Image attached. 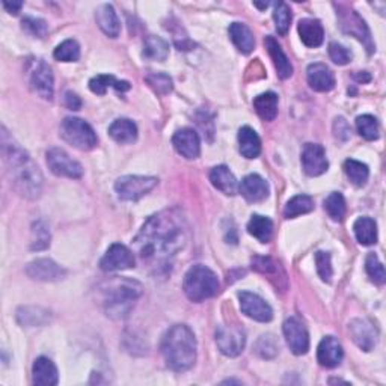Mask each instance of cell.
Returning <instances> with one entry per match:
<instances>
[{
  "instance_id": "d6986e66",
  "label": "cell",
  "mask_w": 386,
  "mask_h": 386,
  "mask_svg": "<svg viewBox=\"0 0 386 386\" xmlns=\"http://www.w3.org/2000/svg\"><path fill=\"white\" fill-rule=\"evenodd\" d=\"M343 356H344L343 347L338 343V339L335 337H324L321 339L317 350V359L321 367L335 368L341 364Z\"/></svg>"
},
{
  "instance_id": "f907efd6",
  "label": "cell",
  "mask_w": 386,
  "mask_h": 386,
  "mask_svg": "<svg viewBox=\"0 0 386 386\" xmlns=\"http://www.w3.org/2000/svg\"><path fill=\"white\" fill-rule=\"evenodd\" d=\"M334 135L337 139H339V141H349L350 139V135H352V128L349 126V122H347L344 118H337L335 122H334Z\"/></svg>"
},
{
  "instance_id": "d6a6232c",
  "label": "cell",
  "mask_w": 386,
  "mask_h": 386,
  "mask_svg": "<svg viewBox=\"0 0 386 386\" xmlns=\"http://www.w3.org/2000/svg\"><path fill=\"white\" fill-rule=\"evenodd\" d=\"M356 240L364 246L377 243V223L372 218H359L353 225Z\"/></svg>"
},
{
  "instance_id": "277c9868",
  "label": "cell",
  "mask_w": 386,
  "mask_h": 386,
  "mask_svg": "<svg viewBox=\"0 0 386 386\" xmlns=\"http://www.w3.org/2000/svg\"><path fill=\"white\" fill-rule=\"evenodd\" d=\"M142 285L127 277H113L100 287L106 314L115 320L126 319L136 300L142 296Z\"/></svg>"
},
{
  "instance_id": "7402d4cb",
  "label": "cell",
  "mask_w": 386,
  "mask_h": 386,
  "mask_svg": "<svg viewBox=\"0 0 386 386\" xmlns=\"http://www.w3.org/2000/svg\"><path fill=\"white\" fill-rule=\"evenodd\" d=\"M264 45H266V49L269 52L270 58L273 59V64H275V68H276V71H277V76H280L282 80L291 77V74H293V65H291L290 59L282 52L281 45L277 44V41L275 40V38L273 36H266L264 38Z\"/></svg>"
},
{
  "instance_id": "83f0119b",
  "label": "cell",
  "mask_w": 386,
  "mask_h": 386,
  "mask_svg": "<svg viewBox=\"0 0 386 386\" xmlns=\"http://www.w3.org/2000/svg\"><path fill=\"white\" fill-rule=\"evenodd\" d=\"M229 36L236 47L245 53V55H249L253 47H256V38H253L251 29L243 25V23H233L229 26Z\"/></svg>"
},
{
  "instance_id": "8fae6325",
  "label": "cell",
  "mask_w": 386,
  "mask_h": 386,
  "mask_svg": "<svg viewBox=\"0 0 386 386\" xmlns=\"http://www.w3.org/2000/svg\"><path fill=\"white\" fill-rule=\"evenodd\" d=\"M47 165L50 171L58 177L80 179L83 175V168L79 161L73 160L60 148H52L47 151Z\"/></svg>"
},
{
  "instance_id": "681fc988",
  "label": "cell",
  "mask_w": 386,
  "mask_h": 386,
  "mask_svg": "<svg viewBox=\"0 0 386 386\" xmlns=\"http://www.w3.org/2000/svg\"><path fill=\"white\" fill-rule=\"evenodd\" d=\"M329 56L337 65H347L352 60V52L338 43L329 44Z\"/></svg>"
},
{
  "instance_id": "4dcf8cb0",
  "label": "cell",
  "mask_w": 386,
  "mask_h": 386,
  "mask_svg": "<svg viewBox=\"0 0 386 386\" xmlns=\"http://www.w3.org/2000/svg\"><path fill=\"white\" fill-rule=\"evenodd\" d=\"M142 56L145 59L163 63V60H166L169 56V44L160 36H154V35L146 36L144 41Z\"/></svg>"
},
{
  "instance_id": "5bb4252c",
  "label": "cell",
  "mask_w": 386,
  "mask_h": 386,
  "mask_svg": "<svg viewBox=\"0 0 386 386\" xmlns=\"http://www.w3.org/2000/svg\"><path fill=\"white\" fill-rule=\"evenodd\" d=\"M238 300H240L242 313L248 315L249 319L261 323H267L273 319L272 308L258 295H253L249 291H240L238 293Z\"/></svg>"
},
{
  "instance_id": "603a6c76",
  "label": "cell",
  "mask_w": 386,
  "mask_h": 386,
  "mask_svg": "<svg viewBox=\"0 0 386 386\" xmlns=\"http://www.w3.org/2000/svg\"><path fill=\"white\" fill-rule=\"evenodd\" d=\"M299 35L300 40L306 47H319L324 40V30L321 23L315 19H304L299 21Z\"/></svg>"
},
{
  "instance_id": "e0dca14e",
  "label": "cell",
  "mask_w": 386,
  "mask_h": 386,
  "mask_svg": "<svg viewBox=\"0 0 386 386\" xmlns=\"http://www.w3.org/2000/svg\"><path fill=\"white\" fill-rule=\"evenodd\" d=\"M353 343L364 352L373 350L377 343V330L372 323L364 319H354L349 324Z\"/></svg>"
},
{
  "instance_id": "f35d334b",
  "label": "cell",
  "mask_w": 386,
  "mask_h": 386,
  "mask_svg": "<svg viewBox=\"0 0 386 386\" xmlns=\"http://www.w3.org/2000/svg\"><path fill=\"white\" fill-rule=\"evenodd\" d=\"M324 210L328 212L329 218L335 222H341L345 216V201L339 192H332L324 199Z\"/></svg>"
},
{
  "instance_id": "6da1fadb",
  "label": "cell",
  "mask_w": 386,
  "mask_h": 386,
  "mask_svg": "<svg viewBox=\"0 0 386 386\" xmlns=\"http://www.w3.org/2000/svg\"><path fill=\"white\" fill-rule=\"evenodd\" d=\"M188 243V223L179 208L152 214L133 240L135 252L152 267H171L172 258Z\"/></svg>"
},
{
  "instance_id": "f5cc1de1",
  "label": "cell",
  "mask_w": 386,
  "mask_h": 386,
  "mask_svg": "<svg viewBox=\"0 0 386 386\" xmlns=\"http://www.w3.org/2000/svg\"><path fill=\"white\" fill-rule=\"evenodd\" d=\"M3 8L10 14H19L23 8V2H3Z\"/></svg>"
},
{
  "instance_id": "7a4b0ae2",
  "label": "cell",
  "mask_w": 386,
  "mask_h": 386,
  "mask_svg": "<svg viewBox=\"0 0 386 386\" xmlns=\"http://www.w3.org/2000/svg\"><path fill=\"white\" fill-rule=\"evenodd\" d=\"M2 156L14 189L26 199L40 198L43 190V175L40 168L29 154L14 141V137L2 127Z\"/></svg>"
},
{
  "instance_id": "4316f807",
  "label": "cell",
  "mask_w": 386,
  "mask_h": 386,
  "mask_svg": "<svg viewBox=\"0 0 386 386\" xmlns=\"http://www.w3.org/2000/svg\"><path fill=\"white\" fill-rule=\"evenodd\" d=\"M238 145L242 156L246 159H257L261 152V141L257 131L245 126L238 130Z\"/></svg>"
},
{
  "instance_id": "f1b7e54d",
  "label": "cell",
  "mask_w": 386,
  "mask_h": 386,
  "mask_svg": "<svg viewBox=\"0 0 386 386\" xmlns=\"http://www.w3.org/2000/svg\"><path fill=\"white\" fill-rule=\"evenodd\" d=\"M50 319V311L41 306H23L17 311V320L23 326H43V324H47Z\"/></svg>"
},
{
  "instance_id": "11a10c76",
  "label": "cell",
  "mask_w": 386,
  "mask_h": 386,
  "mask_svg": "<svg viewBox=\"0 0 386 386\" xmlns=\"http://www.w3.org/2000/svg\"><path fill=\"white\" fill-rule=\"evenodd\" d=\"M257 8H260V10H266V8L269 6V3H253Z\"/></svg>"
},
{
  "instance_id": "8992f818",
  "label": "cell",
  "mask_w": 386,
  "mask_h": 386,
  "mask_svg": "<svg viewBox=\"0 0 386 386\" xmlns=\"http://www.w3.org/2000/svg\"><path fill=\"white\" fill-rule=\"evenodd\" d=\"M337 17H338V26L344 34L352 35L356 38V40H359L365 45L368 53H373L376 50V44L373 41L372 32H370L367 23L362 20V17L356 11L352 10L349 6L338 5Z\"/></svg>"
},
{
  "instance_id": "c3c4849f",
  "label": "cell",
  "mask_w": 386,
  "mask_h": 386,
  "mask_svg": "<svg viewBox=\"0 0 386 386\" xmlns=\"http://www.w3.org/2000/svg\"><path fill=\"white\" fill-rule=\"evenodd\" d=\"M315 264H317V272L324 282H330L334 270L330 264V253L328 252H317L315 253Z\"/></svg>"
},
{
  "instance_id": "7bdbcfd3",
  "label": "cell",
  "mask_w": 386,
  "mask_h": 386,
  "mask_svg": "<svg viewBox=\"0 0 386 386\" xmlns=\"http://www.w3.org/2000/svg\"><path fill=\"white\" fill-rule=\"evenodd\" d=\"M145 82L160 95H166L172 91V79L165 73H150L145 76Z\"/></svg>"
},
{
  "instance_id": "ab89813d",
  "label": "cell",
  "mask_w": 386,
  "mask_h": 386,
  "mask_svg": "<svg viewBox=\"0 0 386 386\" xmlns=\"http://www.w3.org/2000/svg\"><path fill=\"white\" fill-rule=\"evenodd\" d=\"M358 133L367 141H376L379 137V122L373 115H361L356 120Z\"/></svg>"
},
{
  "instance_id": "7c38bea8",
  "label": "cell",
  "mask_w": 386,
  "mask_h": 386,
  "mask_svg": "<svg viewBox=\"0 0 386 386\" xmlns=\"http://www.w3.org/2000/svg\"><path fill=\"white\" fill-rule=\"evenodd\" d=\"M136 264L135 256L127 246L115 243L112 245L107 252L104 253V257L100 261V267L104 272H118V270H127L133 269Z\"/></svg>"
},
{
  "instance_id": "e575fe53",
  "label": "cell",
  "mask_w": 386,
  "mask_h": 386,
  "mask_svg": "<svg viewBox=\"0 0 386 386\" xmlns=\"http://www.w3.org/2000/svg\"><path fill=\"white\" fill-rule=\"evenodd\" d=\"M248 231L261 243H267L273 234V222L266 216L253 214L248 223Z\"/></svg>"
},
{
  "instance_id": "d4e9b609",
  "label": "cell",
  "mask_w": 386,
  "mask_h": 386,
  "mask_svg": "<svg viewBox=\"0 0 386 386\" xmlns=\"http://www.w3.org/2000/svg\"><path fill=\"white\" fill-rule=\"evenodd\" d=\"M34 374V383L41 386H53L59 381L58 368L49 358H38L32 368Z\"/></svg>"
},
{
  "instance_id": "3957f363",
  "label": "cell",
  "mask_w": 386,
  "mask_h": 386,
  "mask_svg": "<svg viewBox=\"0 0 386 386\" xmlns=\"http://www.w3.org/2000/svg\"><path fill=\"white\" fill-rule=\"evenodd\" d=\"M161 353L174 372H188L196 361V339L186 324H175L161 339Z\"/></svg>"
},
{
  "instance_id": "7dc6e473",
  "label": "cell",
  "mask_w": 386,
  "mask_h": 386,
  "mask_svg": "<svg viewBox=\"0 0 386 386\" xmlns=\"http://www.w3.org/2000/svg\"><path fill=\"white\" fill-rule=\"evenodd\" d=\"M252 267L257 270V272L267 275V276H276L280 273V264L275 260L270 257H253L252 258Z\"/></svg>"
},
{
  "instance_id": "cb8c5ba5",
  "label": "cell",
  "mask_w": 386,
  "mask_h": 386,
  "mask_svg": "<svg viewBox=\"0 0 386 386\" xmlns=\"http://www.w3.org/2000/svg\"><path fill=\"white\" fill-rule=\"evenodd\" d=\"M95 20H97V25L100 26V29H102L107 36L117 38L120 35L121 23H120L118 15H117V12H115L112 5L104 3L100 6L95 12Z\"/></svg>"
},
{
  "instance_id": "ba28073f",
  "label": "cell",
  "mask_w": 386,
  "mask_h": 386,
  "mask_svg": "<svg viewBox=\"0 0 386 386\" xmlns=\"http://www.w3.org/2000/svg\"><path fill=\"white\" fill-rule=\"evenodd\" d=\"M157 183L159 180L156 177L126 175L115 183V190L118 193V198L122 201H137L156 188Z\"/></svg>"
},
{
  "instance_id": "b9f144b4",
  "label": "cell",
  "mask_w": 386,
  "mask_h": 386,
  "mask_svg": "<svg viewBox=\"0 0 386 386\" xmlns=\"http://www.w3.org/2000/svg\"><path fill=\"white\" fill-rule=\"evenodd\" d=\"M273 20L276 25V30L280 35H287L288 29H290V23H291V11L290 6L284 2H277L275 5V11H273Z\"/></svg>"
},
{
  "instance_id": "4fadbf2b",
  "label": "cell",
  "mask_w": 386,
  "mask_h": 386,
  "mask_svg": "<svg viewBox=\"0 0 386 386\" xmlns=\"http://www.w3.org/2000/svg\"><path fill=\"white\" fill-rule=\"evenodd\" d=\"M282 330L293 353L300 356V354H305L308 352V349H310V337H308V330L302 321L296 317H290L284 321Z\"/></svg>"
},
{
  "instance_id": "60d3db41",
  "label": "cell",
  "mask_w": 386,
  "mask_h": 386,
  "mask_svg": "<svg viewBox=\"0 0 386 386\" xmlns=\"http://www.w3.org/2000/svg\"><path fill=\"white\" fill-rule=\"evenodd\" d=\"M53 56L58 60H63V63H76V60H79L80 58V47L77 41L65 40L55 49Z\"/></svg>"
},
{
  "instance_id": "f546056e",
  "label": "cell",
  "mask_w": 386,
  "mask_h": 386,
  "mask_svg": "<svg viewBox=\"0 0 386 386\" xmlns=\"http://www.w3.org/2000/svg\"><path fill=\"white\" fill-rule=\"evenodd\" d=\"M109 135L118 144H133L137 137V127L131 120L120 118L109 127Z\"/></svg>"
},
{
  "instance_id": "8d00e7d4",
  "label": "cell",
  "mask_w": 386,
  "mask_h": 386,
  "mask_svg": "<svg viewBox=\"0 0 386 386\" xmlns=\"http://www.w3.org/2000/svg\"><path fill=\"white\" fill-rule=\"evenodd\" d=\"M314 210V199L308 195H297L291 198L284 208V216L287 219H295L300 214L311 213Z\"/></svg>"
},
{
  "instance_id": "ee69618b",
  "label": "cell",
  "mask_w": 386,
  "mask_h": 386,
  "mask_svg": "<svg viewBox=\"0 0 386 386\" xmlns=\"http://www.w3.org/2000/svg\"><path fill=\"white\" fill-rule=\"evenodd\" d=\"M256 352L262 359H273L280 352V343L276 341L273 335H262L256 344Z\"/></svg>"
},
{
  "instance_id": "2e32d148",
  "label": "cell",
  "mask_w": 386,
  "mask_h": 386,
  "mask_svg": "<svg viewBox=\"0 0 386 386\" xmlns=\"http://www.w3.org/2000/svg\"><path fill=\"white\" fill-rule=\"evenodd\" d=\"M304 171L310 177H319L328 171L329 161L326 151L319 144H306L302 151Z\"/></svg>"
},
{
  "instance_id": "5b68a950",
  "label": "cell",
  "mask_w": 386,
  "mask_h": 386,
  "mask_svg": "<svg viewBox=\"0 0 386 386\" xmlns=\"http://www.w3.org/2000/svg\"><path fill=\"white\" fill-rule=\"evenodd\" d=\"M183 290L192 302H203L218 295L219 280L212 269L196 264L190 267L184 276Z\"/></svg>"
},
{
  "instance_id": "52a82bcc",
  "label": "cell",
  "mask_w": 386,
  "mask_h": 386,
  "mask_svg": "<svg viewBox=\"0 0 386 386\" xmlns=\"http://www.w3.org/2000/svg\"><path fill=\"white\" fill-rule=\"evenodd\" d=\"M60 137L80 151H89L97 145V135L87 121L68 117L60 122Z\"/></svg>"
},
{
  "instance_id": "9a60e30c",
  "label": "cell",
  "mask_w": 386,
  "mask_h": 386,
  "mask_svg": "<svg viewBox=\"0 0 386 386\" xmlns=\"http://www.w3.org/2000/svg\"><path fill=\"white\" fill-rule=\"evenodd\" d=\"M26 273L34 281L41 282H56L64 280L67 276V270L56 264L53 260L40 258L29 262L26 267Z\"/></svg>"
},
{
  "instance_id": "74e56055",
  "label": "cell",
  "mask_w": 386,
  "mask_h": 386,
  "mask_svg": "<svg viewBox=\"0 0 386 386\" xmlns=\"http://www.w3.org/2000/svg\"><path fill=\"white\" fill-rule=\"evenodd\" d=\"M50 231L44 220H36L32 225V237H30V249L44 251L50 246Z\"/></svg>"
},
{
  "instance_id": "db71d44e",
  "label": "cell",
  "mask_w": 386,
  "mask_h": 386,
  "mask_svg": "<svg viewBox=\"0 0 386 386\" xmlns=\"http://www.w3.org/2000/svg\"><path fill=\"white\" fill-rule=\"evenodd\" d=\"M356 77H358V80H359V82H370V79H372V77H370L367 73H364V74H358Z\"/></svg>"
},
{
  "instance_id": "d590c367",
  "label": "cell",
  "mask_w": 386,
  "mask_h": 386,
  "mask_svg": "<svg viewBox=\"0 0 386 386\" xmlns=\"http://www.w3.org/2000/svg\"><path fill=\"white\" fill-rule=\"evenodd\" d=\"M344 172L347 175V179L350 180L352 184H354L356 188L365 186V183L368 181L370 177V169L365 163L362 161L349 159L344 161Z\"/></svg>"
},
{
  "instance_id": "f6af8a7d",
  "label": "cell",
  "mask_w": 386,
  "mask_h": 386,
  "mask_svg": "<svg viewBox=\"0 0 386 386\" xmlns=\"http://www.w3.org/2000/svg\"><path fill=\"white\" fill-rule=\"evenodd\" d=\"M365 270L368 276L372 277V281H374L376 284H385L386 281V273H385V267L381 262L379 257L376 253H368L367 260H365Z\"/></svg>"
},
{
  "instance_id": "816d5d0a",
  "label": "cell",
  "mask_w": 386,
  "mask_h": 386,
  "mask_svg": "<svg viewBox=\"0 0 386 386\" xmlns=\"http://www.w3.org/2000/svg\"><path fill=\"white\" fill-rule=\"evenodd\" d=\"M64 103H65V106L68 107L69 111H79L80 107H82V100H80V97L77 95V94H74V92H71V91L65 92Z\"/></svg>"
},
{
  "instance_id": "30bf717a",
  "label": "cell",
  "mask_w": 386,
  "mask_h": 386,
  "mask_svg": "<svg viewBox=\"0 0 386 386\" xmlns=\"http://www.w3.org/2000/svg\"><path fill=\"white\" fill-rule=\"evenodd\" d=\"M216 344L219 350L229 358L240 354L246 345V335L242 329L233 326H219L216 329Z\"/></svg>"
},
{
  "instance_id": "ac0fdd59",
  "label": "cell",
  "mask_w": 386,
  "mask_h": 386,
  "mask_svg": "<svg viewBox=\"0 0 386 386\" xmlns=\"http://www.w3.org/2000/svg\"><path fill=\"white\" fill-rule=\"evenodd\" d=\"M172 145L177 152L189 160L196 159L201 152V141L193 128H181L172 137Z\"/></svg>"
},
{
  "instance_id": "1f68e13d",
  "label": "cell",
  "mask_w": 386,
  "mask_h": 386,
  "mask_svg": "<svg viewBox=\"0 0 386 386\" xmlns=\"http://www.w3.org/2000/svg\"><path fill=\"white\" fill-rule=\"evenodd\" d=\"M107 88H113L118 92H126L131 87H130V83L126 80H117L113 76H106V74L95 76L89 80V89L94 92V94L103 95V94H106Z\"/></svg>"
},
{
  "instance_id": "9c48e42d",
  "label": "cell",
  "mask_w": 386,
  "mask_h": 386,
  "mask_svg": "<svg viewBox=\"0 0 386 386\" xmlns=\"http://www.w3.org/2000/svg\"><path fill=\"white\" fill-rule=\"evenodd\" d=\"M29 83L38 95L44 100L53 98L55 91V79L52 68L43 59H34L29 65Z\"/></svg>"
},
{
  "instance_id": "44dd1931",
  "label": "cell",
  "mask_w": 386,
  "mask_h": 386,
  "mask_svg": "<svg viewBox=\"0 0 386 386\" xmlns=\"http://www.w3.org/2000/svg\"><path fill=\"white\" fill-rule=\"evenodd\" d=\"M238 190L248 203H261L269 196V184L264 179H261L257 174H251L245 177L243 181L238 186Z\"/></svg>"
},
{
  "instance_id": "bcb514c9",
  "label": "cell",
  "mask_w": 386,
  "mask_h": 386,
  "mask_svg": "<svg viewBox=\"0 0 386 386\" xmlns=\"http://www.w3.org/2000/svg\"><path fill=\"white\" fill-rule=\"evenodd\" d=\"M21 27L26 34L32 35L35 38H45V35H47V32H49L47 23L41 20V19H35V17H25V19H23Z\"/></svg>"
},
{
  "instance_id": "836d02e7",
  "label": "cell",
  "mask_w": 386,
  "mask_h": 386,
  "mask_svg": "<svg viewBox=\"0 0 386 386\" xmlns=\"http://www.w3.org/2000/svg\"><path fill=\"white\" fill-rule=\"evenodd\" d=\"M253 109L264 121H273L277 115V95L275 92H264L253 100Z\"/></svg>"
},
{
  "instance_id": "484cf974",
  "label": "cell",
  "mask_w": 386,
  "mask_h": 386,
  "mask_svg": "<svg viewBox=\"0 0 386 386\" xmlns=\"http://www.w3.org/2000/svg\"><path fill=\"white\" fill-rule=\"evenodd\" d=\"M210 181L213 186L225 193L228 196H233L238 192V184L233 172L229 171L227 166H216L212 169L210 172Z\"/></svg>"
},
{
  "instance_id": "ffe728a7",
  "label": "cell",
  "mask_w": 386,
  "mask_h": 386,
  "mask_svg": "<svg viewBox=\"0 0 386 386\" xmlns=\"http://www.w3.org/2000/svg\"><path fill=\"white\" fill-rule=\"evenodd\" d=\"M310 87L317 92H329L335 88V76L324 64H311L306 69Z\"/></svg>"
}]
</instances>
